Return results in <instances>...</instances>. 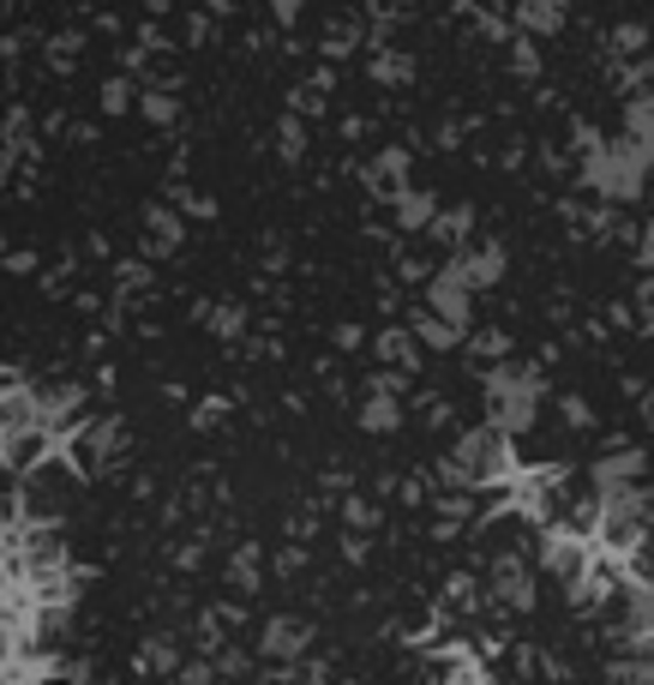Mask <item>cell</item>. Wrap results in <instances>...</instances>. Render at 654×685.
Wrapping results in <instances>:
<instances>
[{
	"label": "cell",
	"instance_id": "6da1fadb",
	"mask_svg": "<svg viewBox=\"0 0 654 685\" xmlns=\"http://www.w3.org/2000/svg\"><path fill=\"white\" fill-rule=\"evenodd\" d=\"M642 523H649V493H637V487H618V493H601V542L606 547H637L642 542Z\"/></svg>",
	"mask_w": 654,
	"mask_h": 685
},
{
	"label": "cell",
	"instance_id": "7a4b0ae2",
	"mask_svg": "<svg viewBox=\"0 0 654 685\" xmlns=\"http://www.w3.org/2000/svg\"><path fill=\"white\" fill-rule=\"evenodd\" d=\"M457 475L462 481H492V475H504V445H499V433H475V440H462Z\"/></svg>",
	"mask_w": 654,
	"mask_h": 685
},
{
	"label": "cell",
	"instance_id": "3957f363",
	"mask_svg": "<svg viewBox=\"0 0 654 685\" xmlns=\"http://www.w3.org/2000/svg\"><path fill=\"white\" fill-rule=\"evenodd\" d=\"M487 589H492V601H504V608H528V589H535V578H528V566L516 554H504V559H492Z\"/></svg>",
	"mask_w": 654,
	"mask_h": 685
},
{
	"label": "cell",
	"instance_id": "277c9868",
	"mask_svg": "<svg viewBox=\"0 0 654 685\" xmlns=\"http://www.w3.org/2000/svg\"><path fill=\"white\" fill-rule=\"evenodd\" d=\"M547 571L565 583H582L589 578V547L570 542V535H559V542H547Z\"/></svg>",
	"mask_w": 654,
	"mask_h": 685
},
{
	"label": "cell",
	"instance_id": "5b68a950",
	"mask_svg": "<svg viewBox=\"0 0 654 685\" xmlns=\"http://www.w3.org/2000/svg\"><path fill=\"white\" fill-rule=\"evenodd\" d=\"M625 632L637 637V644L654 637V583H630L625 589Z\"/></svg>",
	"mask_w": 654,
	"mask_h": 685
},
{
	"label": "cell",
	"instance_id": "8992f818",
	"mask_svg": "<svg viewBox=\"0 0 654 685\" xmlns=\"http://www.w3.org/2000/svg\"><path fill=\"white\" fill-rule=\"evenodd\" d=\"M613 685H654V649H637V656L613 661Z\"/></svg>",
	"mask_w": 654,
	"mask_h": 685
},
{
	"label": "cell",
	"instance_id": "52a82bcc",
	"mask_svg": "<svg viewBox=\"0 0 654 685\" xmlns=\"http://www.w3.org/2000/svg\"><path fill=\"white\" fill-rule=\"evenodd\" d=\"M300 644H307V625H295V620H277L265 632V649H270V656H295Z\"/></svg>",
	"mask_w": 654,
	"mask_h": 685
},
{
	"label": "cell",
	"instance_id": "ba28073f",
	"mask_svg": "<svg viewBox=\"0 0 654 685\" xmlns=\"http://www.w3.org/2000/svg\"><path fill=\"white\" fill-rule=\"evenodd\" d=\"M144 668H175V649H168V644H151V649H144Z\"/></svg>",
	"mask_w": 654,
	"mask_h": 685
},
{
	"label": "cell",
	"instance_id": "9c48e42d",
	"mask_svg": "<svg viewBox=\"0 0 654 685\" xmlns=\"http://www.w3.org/2000/svg\"><path fill=\"white\" fill-rule=\"evenodd\" d=\"M180 685H210V673H198V668H187V673H180Z\"/></svg>",
	"mask_w": 654,
	"mask_h": 685
}]
</instances>
